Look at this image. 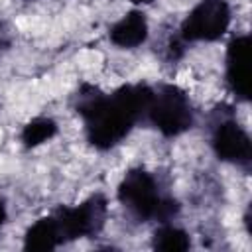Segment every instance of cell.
<instances>
[{"instance_id":"9","label":"cell","mask_w":252,"mask_h":252,"mask_svg":"<svg viewBox=\"0 0 252 252\" xmlns=\"http://www.w3.org/2000/svg\"><path fill=\"white\" fill-rule=\"evenodd\" d=\"M57 246H61V236L53 215L37 219L24 234V250L47 252V250H55Z\"/></svg>"},{"instance_id":"2","label":"cell","mask_w":252,"mask_h":252,"mask_svg":"<svg viewBox=\"0 0 252 252\" xmlns=\"http://www.w3.org/2000/svg\"><path fill=\"white\" fill-rule=\"evenodd\" d=\"M116 197L120 205L140 222H171L181 209L179 201L163 193L154 173L144 167H132L124 173L118 183Z\"/></svg>"},{"instance_id":"14","label":"cell","mask_w":252,"mask_h":252,"mask_svg":"<svg viewBox=\"0 0 252 252\" xmlns=\"http://www.w3.org/2000/svg\"><path fill=\"white\" fill-rule=\"evenodd\" d=\"M132 4H152L154 0H130Z\"/></svg>"},{"instance_id":"10","label":"cell","mask_w":252,"mask_h":252,"mask_svg":"<svg viewBox=\"0 0 252 252\" xmlns=\"http://www.w3.org/2000/svg\"><path fill=\"white\" fill-rule=\"evenodd\" d=\"M57 132H59V126H57V122L53 118L35 116L30 122H26V126L22 128L20 142H22V146L26 150H32V148H37V146L49 142Z\"/></svg>"},{"instance_id":"11","label":"cell","mask_w":252,"mask_h":252,"mask_svg":"<svg viewBox=\"0 0 252 252\" xmlns=\"http://www.w3.org/2000/svg\"><path fill=\"white\" fill-rule=\"evenodd\" d=\"M152 246L165 252H185L191 248V238L183 228L171 222H159V226L154 230Z\"/></svg>"},{"instance_id":"6","label":"cell","mask_w":252,"mask_h":252,"mask_svg":"<svg viewBox=\"0 0 252 252\" xmlns=\"http://www.w3.org/2000/svg\"><path fill=\"white\" fill-rule=\"evenodd\" d=\"M230 6L226 0H201L181 22L177 35L185 43L217 41L230 26Z\"/></svg>"},{"instance_id":"13","label":"cell","mask_w":252,"mask_h":252,"mask_svg":"<svg viewBox=\"0 0 252 252\" xmlns=\"http://www.w3.org/2000/svg\"><path fill=\"white\" fill-rule=\"evenodd\" d=\"M6 219H8V211H6V205H4V201H0V226L6 222Z\"/></svg>"},{"instance_id":"7","label":"cell","mask_w":252,"mask_h":252,"mask_svg":"<svg viewBox=\"0 0 252 252\" xmlns=\"http://www.w3.org/2000/svg\"><path fill=\"white\" fill-rule=\"evenodd\" d=\"M224 79L228 91L242 102L250 100V35H236L226 45Z\"/></svg>"},{"instance_id":"1","label":"cell","mask_w":252,"mask_h":252,"mask_svg":"<svg viewBox=\"0 0 252 252\" xmlns=\"http://www.w3.org/2000/svg\"><path fill=\"white\" fill-rule=\"evenodd\" d=\"M152 94L154 87L146 83L122 85L108 94L94 85L83 83L73 94V108L83 118L89 144L96 150H110L140 120H146Z\"/></svg>"},{"instance_id":"3","label":"cell","mask_w":252,"mask_h":252,"mask_svg":"<svg viewBox=\"0 0 252 252\" xmlns=\"http://www.w3.org/2000/svg\"><path fill=\"white\" fill-rule=\"evenodd\" d=\"M146 120L163 136L175 138L193 126L195 114L185 91L177 85H158L154 89Z\"/></svg>"},{"instance_id":"4","label":"cell","mask_w":252,"mask_h":252,"mask_svg":"<svg viewBox=\"0 0 252 252\" xmlns=\"http://www.w3.org/2000/svg\"><path fill=\"white\" fill-rule=\"evenodd\" d=\"M211 148L220 161L250 169L252 165V142L248 132L236 122L228 106H219L213 112Z\"/></svg>"},{"instance_id":"15","label":"cell","mask_w":252,"mask_h":252,"mask_svg":"<svg viewBox=\"0 0 252 252\" xmlns=\"http://www.w3.org/2000/svg\"><path fill=\"white\" fill-rule=\"evenodd\" d=\"M28 2H30V0H28Z\"/></svg>"},{"instance_id":"12","label":"cell","mask_w":252,"mask_h":252,"mask_svg":"<svg viewBox=\"0 0 252 252\" xmlns=\"http://www.w3.org/2000/svg\"><path fill=\"white\" fill-rule=\"evenodd\" d=\"M12 41H14L12 28H10V24L4 18H0V55H4L12 47Z\"/></svg>"},{"instance_id":"5","label":"cell","mask_w":252,"mask_h":252,"mask_svg":"<svg viewBox=\"0 0 252 252\" xmlns=\"http://www.w3.org/2000/svg\"><path fill=\"white\" fill-rule=\"evenodd\" d=\"M51 215L57 222L61 244L77 238H91L104 228L108 217V201L102 193H93L83 203L75 207H59Z\"/></svg>"},{"instance_id":"8","label":"cell","mask_w":252,"mask_h":252,"mask_svg":"<svg viewBox=\"0 0 252 252\" xmlns=\"http://www.w3.org/2000/svg\"><path fill=\"white\" fill-rule=\"evenodd\" d=\"M148 18L142 10H130L108 30V37L116 47L134 49L148 39Z\"/></svg>"}]
</instances>
